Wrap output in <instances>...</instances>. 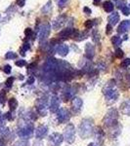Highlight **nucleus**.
<instances>
[{"label": "nucleus", "mask_w": 130, "mask_h": 146, "mask_svg": "<svg viewBox=\"0 0 130 146\" xmlns=\"http://www.w3.org/2000/svg\"><path fill=\"white\" fill-rule=\"evenodd\" d=\"M92 131H93V124H92L91 119H83L78 127V133L80 137L86 138L90 137Z\"/></svg>", "instance_id": "1"}, {"label": "nucleus", "mask_w": 130, "mask_h": 146, "mask_svg": "<svg viewBox=\"0 0 130 146\" xmlns=\"http://www.w3.org/2000/svg\"><path fill=\"white\" fill-rule=\"evenodd\" d=\"M117 118H119L117 110L115 109V108H112L106 114L105 118H104V124L107 128H111V127L113 128L117 125Z\"/></svg>", "instance_id": "2"}, {"label": "nucleus", "mask_w": 130, "mask_h": 146, "mask_svg": "<svg viewBox=\"0 0 130 146\" xmlns=\"http://www.w3.org/2000/svg\"><path fill=\"white\" fill-rule=\"evenodd\" d=\"M34 131V125L30 124V123H27V124H25V126L21 127V128L19 129L18 135L20 137L23 138V139H27V138H29L30 136L32 135Z\"/></svg>", "instance_id": "3"}, {"label": "nucleus", "mask_w": 130, "mask_h": 146, "mask_svg": "<svg viewBox=\"0 0 130 146\" xmlns=\"http://www.w3.org/2000/svg\"><path fill=\"white\" fill-rule=\"evenodd\" d=\"M64 139L68 143H72L75 138V128L72 124H68L64 131Z\"/></svg>", "instance_id": "4"}, {"label": "nucleus", "mask_w": 130, "mask_h": 146, "mask_svg": "<svg viewBox=\"0 0 130 146\" xmlns=\"http://www.w3.org/2000/svg\"><path fill=\"white\" fill-rule=\"evenodd\" d=\"M104 95L106 96V100L109 103H112L117 101V100L119 98V92L115 89L111 88V87H108L107 89L104 90Z\"/></svg>", "instance_id": "5"}, {"label": "nucleus", "mask_w": 130, "mask_h": 146, "mask_svg": "<svg viewBox=\"0 0 130 146\" xmlns=\"http://www.w3.org/2000/svg\"><path fill=\"white\" fill-rule=\"evenodd\" d=\"M63 141V135H61L59 133H53L48 138V146H60Z\"/></svg>", "instance_id": "6"}, {"label": "nucleus", "mask_w": 130, "mask_h": 146, "mask_svg": "<svg viewBox=\"0 0 130 146\" xmlns=\"http://www.w3.org/2000/svg\"><path fill=\"white\" fill-rule=\"evenodd\" d=\"M47 107H48V104H47V100L46 98H39L36 101V110L38 112L39 115L41 116H46L47 115Z\"/></svg>", "instance_id": "7"}, {"label": "nucleus", "mask_w": 130, "mask_h": 146, "mask_svg": "<svg viewBox=\"0 0 130 146\" xmlns=\"http://www.w3.org/2000/svg\"><path fill=\"white\" fill-rule=\"evenodd\" d=\"M50 29H51V25H49V23H44V25L40 27V30H39V42L40 43H42V42L49 36Z\"/></svg>", "instance_id": "8"}, {"label": "nucleus", "mask_w": 130, "mask_h": 146, "mask_svg": "<svg viewBox=\"0 0 130 146\" xmlns=\"http://www.w3.org/2000/svg\"><path fill=\"white\" fill-rule=\"evenodd\" d=\"M70 112L68 111L66 108H60L58 110V115H57V120H58L59 123L63 124L66 123L70 120Z\"/></svg>", "instance_id": "9"}, {"label": "nucleus", "mask_w": 130, "mask_h": 146, "mask_svg": "<svg viewBox=\"0 0 130 146\" xmlns=\"http://www.w3.org/2000/svg\"><path fill=\"white\" fill-rule=\"evenodd\" d=\"M47 133H48V128L44 125H41V126L37 127L36 129H35V136L38 139H41L44 136H46Z\"/></svg>", "instance_id": "10"}, {"label": "nucleus", "mask_w": 130, "mask_h": 146, "mask_svg": "<svg viewBox=\"0 0 130 146\" xmlns=\"http://www.w3.org/2000/svg\"><path fill=\"white\" fill-rule=\"evenodd\" d=\"M59 109H60V100L57 96H52L50 101V111L56 113Z\"/></svg>", "instance_id": "11"}, {"label": "nucleus", "mask_w": 130, "mask_h": 146, "mask_svg": "<svg viewBox=\"0 0 130 146\" xmlns=\"http://www.w3.org/2000/svg\"><path fill=\"white\" fill-rule=\"evenodd\" d=\"M82 105H83V101H82L81 98H72V110L74 112H79L80 109H81Z\"/></svg>", "instance_id": "12"}, {"label": "nucleus", "mask_w": 130, "mask_h": 146, "mask_svg": "<svg viewBox=\"0 0 130 146\" xmlns=\"http://www.w3.org/2000/svg\"><path fill=\"white\" fill-rule=\"evenodd\" d=\"M85 55H86L87 58L91 60L92 58L95 55V49H94V46L91 45L90 43H87L86 46H85Z\"/></svg>", "instance_id": "13"}, {"label": "nucleus", "mask_w": 130, "mask_h": 146, "mask_svg": "<svg viewBox=\"0 0 130 146\" xmlns=\"http://www.w3.org/2000/svg\"><path fill=\"white\" fill-rule=\"evenodd\" d=\"M129 29H130V21H123V22L119 25V28H117V32L120 34L125 33V32Z\"/></svg>", "instance_id": "14"}, {"label": "nucleus", "mask_w": 130, "mask_h": 146, "mask_svg": "<svg viewBox=\"0 0 130 146\" xmlns=\"http://www.w3.org/2000/svg\"><path fill=\"white\" fill-rule=\"evenodd\" d=\"M120 110L123 113L124 115H127V116H130V100H127L123 101L120 105Z\"/></svg>", "instance_id": "15"}, {"label": "nucleus", "mask_w": 130, "mask_h": 146, "mask_svg": "<svg viewBox=\"0 0 130 146\" xmlns=\"http://www.w3.org/2000/svg\"><path fill=\"white\" fill-rule=\"evenodd\" d=\"M95 138L97 139V141H99V143H103L104 138H105V133L103 131V129L101 128H96L95 131Z\"/></svg>", "instance_id": "16"}, {"label": "nucleus", "mask_w": 130, "mask_h": 146, "mask_svg": "<svg viewBox=\"0 0 130 146\" xmlns=\"http://www.w3.org/2000/svg\"><path fill=\"white\" fill-rule=\"evenodd\" d=\"M57 53L62 56H67L68 53V47L67 45H65V44H61V45L57 47Z\"/></svg>", "instance_id": "17"}, {"label": "nucleus", "mask_w": 130, "mask_h": 146, "mask_svg": "<svg viewBox=\"0 0 130 146\" xmlns=\"http://www.w3.org/2000/svg\"><path fill=\"white\" fill-rule=\"evenodd\" d=\"M119 22V13H117V12H115V13L112 14V15L109 17V23H110L109 25H115Z\"/></svg>", "instance_id": "18"}, {"label": "nucleus", "mask_w": 130, "mask_h": 146, "mask_svg": "<svg viewBox=\"0 0 130 146\" xmlns=\"http://www.w3.org/2000/svg\"><path fill=\"white\" fill-rule=\"evenodd\" d=\"M72 34V28H65V29H63L62 31H60V33H59V37H61V38H67V37L70 36V35Z\"/></svg>", "instance_id": "19"}, {"label": "nucleus", "mask_w": 130, "mask_h": 146, "mask_svg": "<svg viewBox=\"0 0 130 146\" xmlns=\"http://www.w3.org/2000/svg\"><path fill=\"white\" fill-rule=\"evenodd\" d=\"M103 7H104V10H105L106 12H108V13H110V12H113V4L111 1L104 2Z\"/></svg>", "instance_id": "20"}, {"label": "nucleus", "mask_w": 130, "mask_h": 146, "mask_svg": "<svg viewBox=\"0 0 130 146\" xmlns=\"http://www.w3.org/2000/svg\"><path fill=\"white\" fill-rule=\"evenodd\" d=\"M9 107H10L11 110H16V108L18 107V101L15 98H12L9 100Z\"/></svg>", "instance_id": "21"}, {"label": "nucleus", "mask_w": 130, "mask_h": 146, "mask_svg": "<svg viewBox=\"0 0 130 146\" xmlns=\"http://www.w3.org/2000/svg\"><path fill=\"white\" fill-rule=\"evenodd\" d=\"M121 42H122V40L119 36H113L112 38V43L115 47H119L120 44H121Z\"/></svg>", "instance_id": "22"}, {"label": "nucleus", "mask_w": 130, "mask_h": 146, "mask_svg": "<svg viewBox=\"0 0 130 146\" xmlns=\"http://www.w3.org/2000/svg\"><path fill=\"white\" fill-rule=\"evenodd\" d=\"M15 146H29V143H28V141L27 139H22L17 141Z\"/></svg>", "instance_id": "23"}, {"label": "nucleus", "mask_w": 130, "mask_h": 146, "mask_svg": "<svg viewBox=\"0 0 130 146\" xmlns=\"http://www.w3.org/2000/svg\"><path fill=\"white\" fill-rule=\"evenodd\" d=\"M5 58H7V60H13V58H17V55H16L14 52H8V53H6Z\"/></svg>", "instance_id": "24"}, {"label": "nucleus", "mask_w": 130, "mask_h": 146, "mask_svg": "<svg viewBox=\"0 0 130 146\" xmlns=\"http://www.w3.org/2000/svg\"><path fill=\"white\" fill-rule=\"evenodd\" d=\"M115 56H117V58H121L122 56H123V51H122L121 49H117V51H115Z\"/></svg>", "instance_id": "25"}, {"label": "nucleus", "mask_w": 130, "mask_h": 146, "mask_svg": "<svg viewBox=\"0 0 130 146\" xmlns=\"http://www.w3.org/2000/svg\"><path fill=\"white\" fill-rule=\"evenodd\" d=\"M13 82H14V78H13V77H10V78L7 79V81H6V87H7V88L10 89L11 87L13 86Z\"/></svg>", "instance_id": "26"}, {"label": "nucleus", "mask_w": 130, "mask_h": 146, "mask_svg": "<svg viewBox=\"0 0 130 146\" xmlns=\"http://www.w3.org/2000/svg\"><path fill=\"white\" fill-rule=\"evenodd\" d=\"M115 4H117V7H119V8H123L125 6V1L124 0H117Z\"/></svg>", "instance_id": "27"}, {"label": "nucleus", "mask_w": 130, "mask_h": 146, "mask_svg": "<svg viewBox=\"0 0 130 146\" xmlns=\"http://www.w3.org/2000/svg\"><path fill=\"white\" fill-rule=\"evenodd\" d=\"M99 39H100V35L98 34V32L96 31V30H94L93 31V41L97 43V42L99 41Z\"/></svg>", "instance_id": "28"}, {"label": "nucleus", "mask_w": 130, "mask_h": 146, "mask_svg": "<svg viewBox=\"0 0 130 146\" xmlns=\"http://www.w3.org/2000/svg\"><path fill=\"white\" fill-rule=\"evenodd\" d=\"M130 65V58H125L124 60H122L121 66L122 67H128Z\"/></svg>", "instance_id": "29"}, {"label": "nucleus", "mask_w": 130, "mask_h": 146, "mask_svg": "<svg viewBox=\"0 0 130 146\" xmlns=\"http://www.w3.org/2000/svg\"><path fill=\"white\" fill-rule=\"evenodd\" d=\"M121 11H122V14L125 16H128L130 14V9L127 6H124L123 8H121Z\"/></svg>", "instance_id": "30"}, {"label": "nucleus", "mask_w": 130, "mask_h": 146, "mask_svg": "<svg viewBox=\"0 0 130 146\" xmlns=\"http://www.w3.org/2000/svg\"><path fill=\"white\" fill-rule=\"evenodd\" d=\"M3 70H4V72H5L6 74H10V73H11V70H12V67H11V65H9V64H6L5 66L3 67Z\"/></svg>", "instance_id": "31"}, {"label": "nucleus", "mask_w": 130, "mask_h": 146, "mask_svg": "<svg viewBox=\"0 0 130 146\" xmlns=\"http://www.w3.org/2000/svg\"><path fill=\"white\" fill-rule=\"evenodd\" d=\"M29 48H30V46H29V44H28V43H25V44H23V50H22V55H25V52L27 51V50H29Z\"/></svg>", "instance_id": "32"}, {"label": "nucleus", "mask_w": 130, "mask_h": 146, "mask_svg": "<svg viewBox=\"0 0 130 146\" xmlns=\"http://www.w3.org/2000/svg\"><path fill=\"white\" fill-rule=\"evenodd\" d=\"M16 65H17V66H19V67L25 66V60H17V62H16Z\"/></svg>", "instance_id": "33"}, {"label": "nucleus", "mask_w": 130, "mask_h": 146, "mask_svg": "<svg viewBox=\"0 0 130 146\" xmlns=\"http://www.w3.org/2000/svg\"><path fill=\"white\" fill-rule=\"evenodd\" d=\"M84 25H85V27L86 28H91L92 27H93V22L90 20H88V21H86V22L84 23Z\"/></svg>", "instance_id": "34"}, {"label": "nucleus", "mask_w": 130, "mask_h": 146, "mask_svg": "<svg viewBox=\"0 0 130 146\" xmlns=\"http://www.w3.org/2000/svg\"><path fill=\"white\" fill-rule=\"evenodd\" d=\"M113 31V27L111 25H108L107 27H106V33L107 34H111Z\"/></svg>", "instance_id": "35"}, {"label": "nucleus", "mask_w": 130, "mask_h": 146, "mask_svg": "<svg viewBox=\"0 0 130 146\" xmlns=\"http://www.w3.org/2000/svg\"><path fill=\"white\" fill-rule=\"evenodd\" d=\"M25 36L29 37L30 35L32 34V29L31 28H27V29L25 30Z\"/></svg>", "instance_id": "36"}, {"label": "nucleus", "mask_w": 130, "mask_h": 146, "mask_svg": "<svg viewBox=\"0 0 130 146\" xmlns=\"http://www.w3.org/2000/svg\"><path fill=\"white\" fill-rule=\"evenodd\" d=\"M34 81H35V79H34V77H29V78L27 79V85H31V84H34Z\"/></svg>", "instance_id": "37"}, {"label": "nucleus", "mask_w": 130, "mask_h": 146, "mask_svg": "<svg viewBox=\"0 0 130 146\" xmlns=\"http://www.w3.org/2000/svg\"><path fill=\"white\" fill-rule=\"evenodd\" d=\"M17 4H18V6L23 7L25 4V0H17Z\"/></svg>", "instance_id": "38"}, {"label": "nucleus", "mask_w": 130, "mask_h": 146, "mask_svg": "<svg viewBox=\"0 0 130 146\" xmlns=\"http://www.w3.org/2000/svg\"><path fill=\"white\" fill-rule=\"evenodd\" d=\"M67 2H68V0H58L59 6H61V7H64V5H65Z\"/></svg>", "instance_id": "39"}, {"label": "nucleus", "mask_w": 130, "mask_h": 146, "mask_svg": "<svg viewBox=\"0 0 130 146\" xmlns=\"http://www.w3.org/2000/svg\"><path fill=\"white\" fill-rule=\"evenodd\" d=\"M4 100H5V95L1 93L0 94V103H4Z\"/></svg>", "instance_id": "40"}, {"label": "nucleus", "mask_w": 130, "mask_h": 146, "mask_svg": "<svg viewBox=\"0 0 130 146\" xmlns=\"http://www.w3.org/2000/svg\"><path fill=\"white\" fill-rule=\"evenodd\" d=\"M83 11H84V13H86L87 15H90L91 14V10L88 8V7H84L83 8Z\"/></svg>", "instance_id": "41"}, {"label": "nucleus", "mask_w": 130, "mask_h": 146, "mask_svg": "<svg viewBox=\"0 0 130 146\" xmlns=\"http://www.w3.org/2000/svg\"><path fill=\"white\" fill-rule=\"evenodd\" d=\"M35 66H36V63H30V64L27 66V68L28 69H34V67H35Z\"/></svg>", "instance_id": "42"}, {"label": "nucleus", "mask_w": 130, "mask_h": 146, "mask_svg": "<svg viewBox=\"0 0 130 146\" xmlns=\"http://www.w3.org/2000/svg\"><path fill=\"white\" fill-rule=\"evenodd\" d=\"M126 83L128 84V86H130V74L126 75Z\"/></svg>", "instance_id": "43"}, {"label": "nucleus", "mask_w": 130, "mask_h": 146, "mask_svg": "<svg viewBox=\"0 0 130 146\" xmlns=\"http://www.w3.org/2000/svg\"><path fill=\"white\" fill-rule=\"evenodd\" d=\"M100 1H101V0H94V4H95V5H97V4H98Z\"/></svg>", "instance_id": "44"}, {"label": "nucleus", "mask_w": 130, "mask_h": 146, "mask_svg": "<svg viewBox=\"0 0 130 146\" xmlns=\"http://www.w3.org/2000/svg\"><path fill=\"white\" fill-rule=\"evenodd\" d=\"M88 146H98V145H97L96 143H93V142H92V143H89V145H88Z\"/></svg>", "instance_id": "45"}]
</instances>
